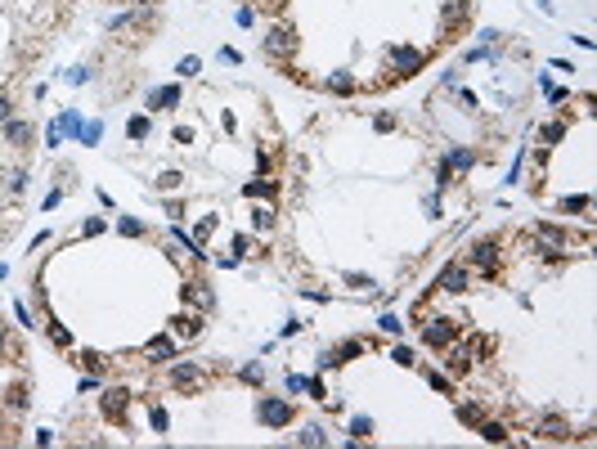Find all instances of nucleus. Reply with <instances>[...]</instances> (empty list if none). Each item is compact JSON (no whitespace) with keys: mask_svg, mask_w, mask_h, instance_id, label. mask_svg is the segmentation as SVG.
Wrapping results in <instances>:
<instances>
[{"mask_svg":"<svg viewBox=\"0 0 597 449\" xmlns=\"http://www.w3.org/2000/svg\"><path fill=\"white\" fill-rule=\"evenodd\" d=\"M117 229H121L126 238H139V234H144V225H139L135 216H121V221H117Z\"/></svg>","mask_w":597,"mask_h":449,"instance_id":"e433bc0d","label":"nucleus"},{"mask_svg":"<svg viewBox=\"0 0 597 449\" xmlns=\"http://www.w3.org/2000/svg\"><path fill=\"white\" fill-rule=\"evenodd\" d=\"M9 112H14V103H9V94H0V121H9Z\"/></svg>","mask_w":597,"mask_h":449,"instance_id":"4d7b16f0","label":"nucleus"},{"mask_svg":"<svg viewBox=\"0 0 597 449\" xmlns=\"http://www.w3.org/2000/svg\"><path fill=\"white\" fill-rule=\"evenodd\" d=\"M562 212H566V216L589 212V194H566V198H562Z\"/></svg>","mask_w":597,"mask_h":449,"instance_id":"cd10ccee","label":"nucleus"},{"mask_svg":"<svg viewBox=\"0 0 597 449\" xmlns=\"http://www.w3.org/2000/svg\"><path fill=\"white\" fill-rule=\"evenodd\" d=\"M234 23H239V27H252V23H256V9H252V5H243L239 14H234Z\"/></svg>","mask_w":597,"mask_h":449,"instance_id":"37998d69","label":"nucleus"},{"mask_svg":"<svg viewBox=\"0 0 597 449\" xmlns=\"http://www.w3.org/2000/svg\"><path fill=\"white\" fill-rule=\"evenodd\" d=\"M539 436H544V441H571V423L557 418V414H544L539 418Z\"/></svg>","mask_w":597,"mask_h":449,"instance_id":"9b49d317","label":"nucleus"},{"mask_svg":"<svg viewBox=\"0 0 597 449\" xmlns=\"http://www.w3.org/2000/svg\"><path fill=\"white\" fill-rule=\"evenodd\" d=\"M0 279H9V265H0Z\"/></svg>","mask_w":597,"mask_h":449,"instance_id":"bf43d9fd","label":"nucleus"},{"mask_svg":"<svg viewBox=\"0 0 597 449\" xmlns=\"http://www.w3.org/2000/svg\"><path fill=\"white\" fill-rule=\"evenodd\" d=\"M180 94H184V90H180V81L175 85H157V90H148V99H144V108H175V103H180Z\"/></svg>","mask_w":597,"mask_h":449,"instance_id":"9d476101","label":"nucleus"},{"mask_svg":"<svg viewBox=\"0 0 597 449\" xmlns=\"http://www.w3.org/2000/svg\"><path fill=\"white\" fill-rule=\"evenodd\" d=\"M297 445H328V432H324L319 423H306V427L297 432Z\"/></svg>","mask_w":597,"mask_h":449,"instance_id":"4be33fe9","label":"nucleus"},{"mask_svg":"<svg viewBox=\"0 0 597 449\" xmlns=\"http://www.w3.org/2000/svg\"><path fill=\"white\" fill-rule=\"evenodd\" d=\"M350 436H355V441H368V436H373V418L355 414V418H350Z\"/></svg>","mask_w":597,"mask_h":449,"instance_id":"a878e982","label":"nucleus"},{"mask_svg":"<svg viewBox=\"0 0 597 449\" xmlns=\"http://www.w3.org/2000/svg\"><path fill=\"white\" fill-rule=\"evenodd\" d=\"M50 337H54V346H72V332L63 328L59 319H50Z\"/></svg>","mask_w":597,"mask_h":449,"instance_id":"c9c22d12","label":"nucleus"},{"mask_svg":"<svg viewBox=\"0 0 597 449\" xmlns=\"http://www.w3.org/2000/svg\"><path fill=\"white\" fill-rule=\"evenodd\" d=\"M435 288H440V292H449V297H462V292L471 288V270H467V261H453V265H444V270H440V279H435Z\"/></svg>","mask_w":597,"mask_h":449,"instance_id":"f03ea898","label":"nucleus"},{"mask_svg":"<svg viewBox=\"0 0 597 449\" xmlns=\"http://www.w3.org/2000/svg\"><path fill=\"white\" fill-rule=\"evenodd\" d=\"M562 135H566V121H548V126L539 130V144H557Z\"/></svg>","mask_w":597,"mask_h":449,"instance_id":"c756f323","label":"nucleus"},{"mask_svg":"<svg viewBox=\"0 0 597 449\" xmlns=\"http://www.w3.org/2000/svg\"><path fill=\"white\" fill-rule=\"evenodd\" d=\"M453 418H458L462 427H476L485 414H481V405H458V409H453Z\"/></svg>","mask_w":597,"mask_h":449,"instance_id":"bb28decb","label":"nucleus"},{"mask_svg":"<svg viewBox=\"0 0 597 449\" xmlns=\"http://www.w3.org/2000/svg\"><path fill=\"white\" fill-rule=\"evenodd\" d=\"M135 5H153V0H135Z\"/></svg>","mask_w":597,"mask_h":449,"instance_id":"680f3d73","label":"nucleus"},{"mask_svg":"<svg viewBox=\"0 0 597 449\" xmlns=\"http://www.w3.org/2000/svg\"><path fill=\"white\" fill-rule=\"evenodd\" d=\"M198 68H202V59H198V54H189V59H180V76H198Z\"/></svg>","mask_w":597,"mask_h":449,"instance_id":"58836bf2","label":"nucleus"},{"mask_svg":"<svg viewBox=\"0 0 597 449\" xmlns=\"http://www.w3.org/2000/svg\"><path fill=\"white\" fill-rule=\"evenodd\" d=\"M288 391H306V378H301V373H288Z\"/></svg>","mask_w":597,"mask_h":449,"instance_id":"6e6d98bb","label":"nucleus"},{"mask_svg":"<svg viewBox=\"0 0 597 449\" xmlns=\"http://www.w3.org/2000/svg\"><path fill=\"white\" fill-rule=\"evenodd\" d=\"M148 130H153V121H148L144 112H135V117L126 121V135H130V139H148Z\"/></svg>","mask_w":597,"mask_h":449,"instance_id":"b1692460","label":"nucleus"},{"mask_svg":"<svg viewBox=\"0 0 597 449\" xmlns=\"http://www.w3.org/2000/svg\"><path fill=\"white\" fill-rule=\"evenodd\" d=\"M467 368H471V346H453V341H449V373L462 378Z\"/></svg>","mask_w":597,"mask_h":449,"instance_id":"2eb2a0df","label":"nucleus"},{"mask_svg":"<svg viewBox=\"0 0 597 449\" xmlns=\"http://www.w3.org/2000/svg\"><path fill=\"white\" fill-rule=\"evenodd\" d=\"M239 378L248 382V387H261V382H265V368H261V364H248V368H239Z\"/></svg>","mask_w":597,"mask_h":449,"instance_id":"f704fd0d","label":"nucleus"},{"mask_svg":"<svg viewBox=\"0 0 597 449\" xmlns=\"http://www.w3.org/2000/svg\"><path fill=\"white\" fill-rule=\"evenodd\" d=\"M252 225L261 229V234H270V229H274V212H270V207H256V212H252Z\"/></svg>","mask_w":597,"mask_h":449,"instance_id":"2f4dec72","label":"nucleus"},{"mask_svg":"<svg viewBox=\"0 0 597 449\" xmlns=\"http://www.w3.org/2000/svg\"><path fill=\"white\" fill-rule=\"evenodd\" d=\"M476 427H481V436H485L490 445H503V441H508V427H503V423H485V418H481Z\"/></svg>","mask_w":597,"mask_h":449,"instance_id":"393cba45","label":"nucleus"},{"mask_svg":"<svg viewBox=\"0 0 597 449\" xmlns=\"http://www.w3.org/2000/svg\"><path fill=\"white\" fill-rule=\"evenodd\" d=\"M292 50H297V32H292V23L270 27V36H265V54H270V59H288Z\"/></svg>","mask_w":597,"mask_h":449,"instance_id":"39448f33","label":"nucleus"},{"mask_svg":"<svg viewBox=\"0 0 597 449\" xmlns=\"http://www.w3.org/2000/svg\"><path fill=\"white\" fill-rule=\"evenodd\" d=\"M355 76H350V72H328L324 76V90H333V94H355Z\"/></svg>","mask_w":597,"mask_h":449,"instance_id":"dca6fc26","label":"nucleus"},{"mask_svg":"<svg viewBox=\"0 0 597 449\" xmlns=\"http://www.w3.org/2000/svg\"><path fill=\"white\" fill-rule=\"evenodd\" d=\"M243 194H248V198H274V194H279V185H274V180H248Z\"/></svg>","mask_w":597,"mask_h":449,"instance_id":"5701e85b","label":"nucleus"},{"mask_svg":"<svg viewBox=\"0 0 597 449\" xmlns=\"http://www.w3.org/2000/svg\"><path fill=\"white\" fill-rule=\"evenodd\" d=\"M5 405L14 409V414H23V409H27V387H9L5 391Z\"/></svg>","mask_w":597,"mask_h":449,"instance_id":"c85d7f7f","label":"nucleus"},{"mask_svg":"<svg viewBox=\"0 0 597 449\" xmlns=\"http://www.w3.org/2000/svg\"><path fill=\"white\" fill-rule=\"evenodd\" d=\"M391 68H395V76H413L422 68V50H413V45H391Z\"/></svg>","mask_w":597,"mask_h":449,"instance_id":"6e6552de","label":"nucleus"},{"mask_svg":"<svg viewBox=\"0 0 597 449\" xmlns=\"http://www.w3.org/2000/svg\"><path fill=\"white\" fill-rule=\"evenodd\" d=\"M14 314H18V323H27V328H36V323H32V310H27V305H23V301H18V305H14Z\"/></svg>","mask_w":597,"mask_h":449,"instance_id":"3c124183","label":"nucleus"},{"mask_svg":"<svg viewBox=\"0 0 597 449\" xmlns=\"http://www.w3.org/2000/svg\"><path fill=\"white\" fill-rule=\"evenodd\" d=\"M171 382H175L180 391H198L207 382V368L202 364H193V359H180L175 368H171Z\"/></svg>","mask_w":597,"mask_h":449,"instance_id":"0eeeda50","label":"nucleus"},{"mask_svg":"<svg viewBox=\"0 0 597 449\" xmlns=\"http://www.w3.org/2000/svg\"><path fill=\"white\" fill-rule=\"evenodd\" d=\"M346 283H350V288H373V279H368V274H346Z\"/></svg>","mask_w":597,"mask_h":449,"instance_id":"49530a36","label":"nucleus"},{"mask_svg":"<svg viewBox=\"0 0 597 449\" xmlns=\"http://www.w3.org/2000/svg\"><path fill=\"white\" fill-rule=\"evenodd\" d=\"M126 405H130V391L126 387H108L103 391V418H112V423H126Z\"/></svg>","mask_w":597,"mask_h":449,"instance_id":"1a4fd4ad","label":"nucleus"},{"mask_svg":"<svg viewBox=\"0 0 597 449\" xmlns=\"http://www.w3.org/2000/svg\"><path fill=\"white\" fill-rule=\"evenodd\" d=\"M373 130H382V135H386V130H395V117H391V112H377V117H373Z\"/></svg>","mask_w":597,"mask_h":449,"instance_id":"79ce46f5","label":"nucleus"},{"mask_svg":"<svg viewBox=\"0 0 597 449\" xmlns=\"http://www.w3.org/2000/svg\"><path fill=\"white\" fill-rule=\"evenodd\" d=\"M144 355L148 359H175L180 350H175V341H171V337H153V341H144Z\"/></svg>","mask_w":597,"mask_h":449,"instance_id":"4468645a","label":"nucleus"},{"mask_svg":"<svg viewBox=\"0 0 597 449\" xmlns=\"http://www.w3.org/2000/svg\"><path fill=\"white\" fill-rule=\"evenodd\" d=\"M499 261H503L499 243H476V247L467 252V265H476L481 274H499Z\"/></svg>","mask_w":597,"mask_h":449,"instance_id":"423d86ee","label":"nucleus"},{"mask_svg":"<svg viewBox=\"0 0 597 449\" xmlns=\"http://www.w3.org/2000/svg\"><path fill=\"white\" fill-rule=\"evenodd\" d=\"M458 103H462V108H476V94H471L467 85H462V90H458Z\"/></svg>","mask_w":597,"mask_h":449,"instance_id":"864d4df0","label":"nucleus"},{"mask_svg":"<svg viewBox=\"0 0 597 449\" xmlns=\"http://www.w3.org/2000/svg\"><path fill=\"white\" fill-rule=\"evenodd\" d=\"M458 332H462L458 319H431V323L422 328V341H426L431 350H444L449 341H458Z\"/></svg>","mask_w":597,"mask_h":449,"instance_id":"7ed1b4c3","label":"nucleus"},{"mask_svg":"<svg viewBox=\"0 0 597 449\" xmlns=\"http://www.w3.org/2000/svg\"><path fill=\"white\" fill-rule=\"evenodd\" d=\"M449 185H453V171L440 162V167H435V189H449Z\"/></svg>","mask_w":597,"mask_h":449,"instance_id":"a19ab883","label":"nucleus"},{"mask_svg":"<svg viewBox=\"0 0 597 449\" xmlns=\"http://www.w3.org/2000/svg\"><path fill=\"white\" fill-rule=\"evenodd\" d=\"M59 144H63V130L50 126V130H45V149H59Z\"/></svg>","mask_w":597,"mask_h":449,"instance_id":"de8ad7c7","label":"nucleus"},{"mask_svg":"<svg viewBox=\"0 0 597 449\" xmlns=\"http://www.w3.org/2000/svg\"><path fill=\"white\" fill-rule=\"evenodd\" d=\"M54 126H59L63 135L81 139V126H85V121H81V112H77V108H68V112H59V121H54Z\"/></svg>","mask_w":597,"mask_h":449,"instance_id":"aec40b11","label":"nucleus"},{"mask_svg":"<svg viewBox=\"0 0 597 449\" xmlns=\"http://www.w3.org/2000/svg\"><path fill=\"white\" fill-rule=\"evenodd\" d=\"M99 135H103V121H85L81 126V144H99Z\"/></svg>","mask_w":597,"mask_h":449,"instance_id":"72a5a7b5","label":"nucleus"},{"mask_svg":"<svg viewBox=\"0 0 597 449\" xmlns=\"http://www.w3.org/2000/svg\"><path fill=\"white\" fill-rule=\"evenodd\" d=\"M148 423H153V432H166V427H171L166 409H162V405H148Z\"/></svg>","mask_w":597,"mask_h":449,"instance_id":"473e14b6","label":"nucleus"},{"mask_svg":"<svg viewBox=\"0 0 597 449\" xmlns=\"http://www.w3.org/2000/svg\"><path fill=\"white\" fill-rule=\"evenodd\" d=\"M292 418H297L292 400H283V396H261L256 400V423L261 427H288Z\"/></svg>","mask_w":597,"mask_h":449,"instance_id":"f257e3e1","label":"nucleus"},{"mask_svg":"<svg viewBox=\"0 0 597 449\" xmlns=\"http://www.w3.org/2000/svg\"><path fill=\"white\" fill-rule=\"evenodd\" d=\"M444 167H449V171H471V167H476V153H471V149H449V153H444Z\"/></svg>","mask_w":597,"mask_h":449,"instance_id":"a211bd4d","label":"nucleus"},{"mask_svg":"<svg viewBox=\"0 0 597 449\" xmlns=\"http://www.w3.org/2000/svg\"><path fill=\"white\" fill-rule=\"evenodd\" d=\"M0 180H5V194H9V198H18V194H23V189H27V171H23V167L5 171V176H0Z\"/></svg>","mask_w":597,"mask_h":449,"instance_id":"412c9836","label":"nucleus"},{"mask_svg":"<svg viewBox=\"0 0 597 449\" xmlns=\"http://www.w3.org/2000/svg\"><path fill=\"white\" fill-rule=\"evenodd\" d=\"M32 135H36V130L27 126V121H14V117L5 121V139H9L14 149H27V144H32Z\"/></svg>","mask_w":597,"mask_h":449,"instance_id":"ddd939ff","label":"nucleus"},{"mask_svg":"<svg viewBox=\"0 0 597 449\" xmlns=\"http://www.w3.org/2000/svg\"><path fill=\"white\" fill-rule=\"evenodd\" d=\"M377 328H382V332H391V337H400V332H404V323H400V314H395V310H386L382 319H377Z\"/></svg>","mask_w":597,"mask_h":449,"instance_id":"7c9ffc66","label":"nucleus"},{"mask_svg":"<svg viewBox=\"0 0 597 449\" xmlns=\"http://www.w3.org/2000/svg\"><path fill=\"white\" fill-rule=\"evenodd\" d=\"M180 171H162V176H157V189H162V194H171V189H180Z\"/></svg>","mask_w":597,"mask_h":449,"instance_id":"4c0bfd02","label":"nucleus"},{"mask_svg":"<svg viewBox=\"0 0 597 449\" xmlns=\"http://www.w3.org/2000/svg\"><path fill=\"white\" fill-rule=\"evenodd\" d=\"M85 76H90V72H85V68H68V72H63V81H72V85H81V81H85Z\"/></svg>","mask_w":597,"mask_h":449,"instance_id":"8fccbe9b","label":"nucleus"},{"mask_svg":"<svg viewBox=\"0 0 597 449\" xmlns=\"http://www.w3.org/2000/svg\"><path fill=\"white\" fill-rule=\"evenodd\" d=\"M248 247H252L248 234H234V256H248Z\"/></svg>","mask_w":597,"mask_h":449,"instance_id":"603ef678","label":"nucleus"},{"mask_svg":"<svg viewBox=\"0 0 597 449\" xmlns=\"http://www.w3.org/2000/svg\"><path fill=\"white\" fill-rule=\"evenodd\" d=\"M364 350H368L364 337H346V341H337L333 350H324V355H319V368H337V364H346V359L364 355Z\"/></svg>","mask_w":597,"mask_h":449,"instance_id":"20e7f679","label":"nucleus"},{"mask_svg":"<svg viewBox=\"0 0 597 449\" xmlns=\"http://www.w3.org/2000/svg\"><path fill=\"white\" fill-rule=\"evenodd\" d=\"M467 14H471V0H449V5L440 9V23H444V27H453V23H462Z\"/></svg>","mask_w":597,"mask_h":449,"instance_id":"f3484780","label":"nucleus"},{"mask_svg":"<svg viewBox=\"0 0 597 449\" xmlns=\"http://www.w3.org/2000/svg\"><path fill=\"white\" fill-rule=\"evenodd\" d=\"M265 5H274V9H279V5H283V0H265Z\"/></svg>","mask_w":597,"mask_h":449,"instance_id":"052dcab7","label":"nucleus"},{"mask_svg":"<svg viewBox=\"0 0 597 449\" xmlns=\"http://www.w3.org/2000/svg\"><path fill=\"white\" fill-rule=\"evenodd\" d=\"M426 387H435V391H449V378H444V373H426Z\"/></svg>","mask_w":597,"mask_h":449,"instance_id":"09e8293b","label":"nucleus"},{"mask_svg":"<svg viewBox=\"0 0 597 449\" xmlns=\"http://www.w3.org/2000/svg\"><path fill=\"white\" fill-rule=\"evenodd\" d=\"M85 234H90V238L103 234V221H99V216H90V221H85Z\"/></svg>","mask_w":597,"mask_h":449,"instance_id":"5fc2aeb1","label":"nucleus"},{"mask_svg":"<svg viewBox=\"0 0 597 449\" xmlns=\"http://www.w3.org/2000/svg\"><path fill=\"white\" fill-rule=\"evenodd\" d=\"M306 391H310V400H324V396H328V391H324V382H319V378H306Z\"/></svg>","mask_w":597,"mask_h":449,"instance_id":"a18cd8bd","label":"nucleus"},{"mask_svg":"<svg viewBox=\"0 0 597 449\" xmlns=\"http://www.w3.org/2000/svg\"><path fill=\"white\" fill-rule=\"evenodd\" d=\"M184 297H189V301H198L202 310H211V305H216V292H207V283H198V279H189V283H184Z\"/></svg>","mask_w":597,"mask_h":449,"instance_id":"6ab92c4d","label":"nucleus"},{"mask_svg":"<svg viewBox=\"0 0 597 449\" xmlns=\"http://www.w3.org/2000/svg\"><path fill=\"white\" fill-rule=\"evenodd\" d=\"M171 139H175V144H193V126H175Z\"/></svg>","mask_w":597,"mask_h":449,"instance_id":"c03bdc74","label":"nucleus"},{"mask_svg":"<svg viewBox=\"0 0 597 449\" xmlns=\"http://www.w3.org/2000/svg\"><path fill=\"white\" fill-rule=\"evenodd\" d=\"M5 337H9V332H5V323H0V350H5Z\"/></svg>","mask_w":597,"mask_h":449,"instance_id":"13d9d810","label":"nucleus"},{"mask_svg":"<svg viewBox=\"0 0 597 449\" xmlns=\"http://www.w3.org/2000/svg\"><path fill=\"white\" fill-rule=\"evenodd\" d=\"M391 359H395L400 368H413V350H409V346H395V350H391Z\"/></svg>","mask_w":597,"mask_h":449,"instance_id":"ea45409f","label":"nucleus"},{"mask_svg":"<svg viewBox=\"0 0 597 449\" xmlns=\"http://www.w3.org/2000/svg\"><path fill=\"white\" fill-rule=\"evenodd\" d=\"M171 332H175L180 341H193L198 332H202V314H175V319H171Z\"/></svg>","mask_w":597,"mask_h":449,"instance_id":"f8f14e48","label":"nucleus"}]
</instances>
